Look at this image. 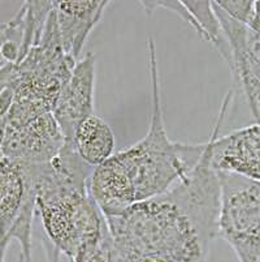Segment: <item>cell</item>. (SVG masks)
Masks as SVG:
<instances>
[{"mask_svg":"<svg viewBox=\"0 0 260 262\" xmlns=\"http://www.w3.org/2000/svg\"><path fill=\"white\" fill-rule=\"evenodd\" d=\"M219 209L220 180L209 164L206 142L199 163L171 189L103 215L117 262H206L218 237Z\"/></svg>","mask_w":260,"mask_h":262,"instance_id":"1","label":"cell"},{"mask_svg":"<svg viewBox=\"0 0 260 262\" xmlns=\"http://www.w3.org/2000/svg\"><path fill=\"white\" fill-rule=\"evenodd\" d=\"M151 118L147 133L133 146L119 153L90 178V193L102 213L120 210L160 196L192 172L206 150L204 144L172 141L164 124L160 81L154 38H147Z\"/></svg>","mask_w":260,"mask_h":262,"instance_id":"2","label":"cell"},{"mask_svg":"<svg viewBox=\"0 0 260 262\" xmlns=\"http://www.w3.org/2000/svg\"><path fill=\"white\" fill-rule=\"evenodd\" d=\"M76 63L64 52L52 7L39 40L18 63L0 70V90L8 89L13 94L12 118L25 123L52 113Z\"/></svg>","mask_w":260,"mask_h":262,"instance_id":"3","label":"cell"},{"mask_svg":"<svg viewBox=\"0 0 260 262\" xmlns=\"http://www.w3.org/2000/svg\"><path fill=\"white\" fill-rule=\"evenodd\" d=\"M218 173V236L228 243L240 262H260V182L235 173Z\"/></svg>","mask_w":260,"mask_h":262,"instance_id":"4","label":"cell"},{"mask_svg":"<svg viewBox=\"0 0 260 262\" xmlns=\"http://www.w3.org/2000/svg\"><path fill=\"white\" fill-rule=\"evenodd\" d=\"M226 43L224 60L230 68L233 93L242 92L252 116L260 124V2L249 25L228 16L216 2H211Z\"/></svg>","mask_w":260,"mask_h":262,"instance_id":"5","label":"cell"},{"mask_svg":"<svg viewBox=\"0 0 260 262\" xmlns=\"http://www.w3.org/2000/svg\"><path fill=\"white\" fill-rule=\"evenodd\" d=\"M35 189L17 162L0 154V237L17 240L21 262H33Z\"/></svg>","mask_w":260,"mask_h":262,"instance_id":"6","label":"cell"},{"mask_svg":"<svg viewBox=\"0 0 260 262\" xmlns=\"http://www.w3.org/2000/svg\"><path fill=\"white\" fill-rule=\"evenodd\" d=\"M233 97V92L229 90L207 141L209 164L216 172L235 173L260 182V124L255 123L219 136Z\"/></svg>","mask_w":260,"mask_h":262,"instance_id":"7","label":"cell"},{"mask_svg":"<svg viewBox=\"0 0 260 262\" xmlns=\"http://www.w3.org/2000/svg\"><path fill=\"white\" fill-rule=\"evenodd\" d=\"M65 137L52 113L17 128H6L2 156L20 164H43L52 161L65 146Z\"/></svg>","mask_w":260,"mask_h":262,"instance_id":"8","label":"cell"},{"mask_svg":"<svg viewBox=\"0 0 260 262\" xmlns=\"http://www.w3.org/2000/svg\"><path fill=\"white\" fill-rule=\"evenodd\" d=\"M97 58L92 52L76 63L55 103L52 115L66 142H70L81 123L94 114Z\"/></svg>","mask_w":260,"mask_h":262,"instance_id":"9","label":"cell"},{"mask_svg":"<svg viewBox=\"0 0 260 262\" xmlns=\"http://www.w3.org/2000/svg\"><path fill=\"white\" fill-rule=\"evenodd\" d=\"M108 0H54L55 17L64 52L78 61L90 33L102 20Z\"/></svg>","mask_w":260,"mask_h":262,"instance_id":"10","label":"cell"},{"mask_svg":"<svg viewBox=\"0 0 260 262\" xmlns=\"http://www.w3.org/2000/svg\"><path fill=\"white\" fill-rule=\"evenodd\" d=\"M69 144L83 163L97 168L114 154L116 139L111 125L92 114L78 125Z\"/></svg>","mask_w":260,"mask_h":262,"instance_id":"11","label":"cell"},{"mask_svg":"<svg viewBox=\"0 0 260 262\" xmlns=\"http://www.w3.org/2000/svg\"><path fill=\"white\" fill-rule=\"evenodd\" d=\"M182 3L199 26L198 37L204 42L211 43L223 56V59L225 58L226 43L224 40L223 32H221L220 23L215 15L211 2L204 0V2H182Z\"/></svg>","mask_w":260,"mask_h":262,"instance_id":"12","label":"cell"},{"mask_svg":"<svg viewBox=\"0 0 260 262\" xmlns=\"http://www.w3.org/2000/svg\"><path fill=\"white\" fill-rule=\"evenodd\" d=\"M70 262H117L108 225L99 235L86 242Z\"/></svg>","mask_w":260,"mask_h":262,"instance_id":"13","label":"cell"},{"mask_svg":"<svg viewBox=\"0 0 260 262\" xmlns=\"http://www.w3.org/2000/svg\"><path fill=\"white\" fill-rule=\"evenodd\" d=\"M216 4L228 16L245 24V25H249L255 15L256 2L254 0H219L216 2Z\"/></svg>","mask_w":260,"mask_h":262,"instance_id":"14","label":"cell"},{"mask_svg":"<svg viewBox=\"0 0 260 262\" xmlns=\"http://www.w3.org/2000/svg\"><path fill=\"white\" fill-rule=\"evenodd\" d=\"M9 243H11V240L6 239V237H0V262H4Z\"/></svg>","mask_w":260,"mask_h":262,"instance_id":"15","label":"cell"},{"mask_svg":"<svg viewBox=\"0 0 260 262\" xmlns=\"http://www.w3.org/2000/svg\"><path fill=\"white\" fill-rule=\"evenodd\" d=\"M6 128H7V119H0V154L3 149L4 137H6Z\"/></svg>","mask_w":260,"mask_h":262,"instance_id":"16","label":"cell"},{"mask_svg":"<svg viewBox=\"0 0 260 262\" xmlns=\"http://www.w3.org/2000/svg\"><path fill=\"white\" fill-rule=\"evenodd\" d=\"M2 46H3V34H2V32H0V70H2L4 66H7V64H8L6 61V59H4L3 52H2Z\"/></svg>","mask_w":260,"mask_h":262,"instance_id":"17","label":"cell"},{"mask_svg":"<svg viewBox=\"0 0 260 262\" xmlns=\"http://www.w3.org/2000/svg\"><path fill=\"white\" fill-rule=\"evenodd\" d=\"M139 262H167L164 259H159V258H145V259H140Z\"/></svg>","mask_w":260,"mask_h":262,"instance_id":"18","label":"cell"}]
</instances>
